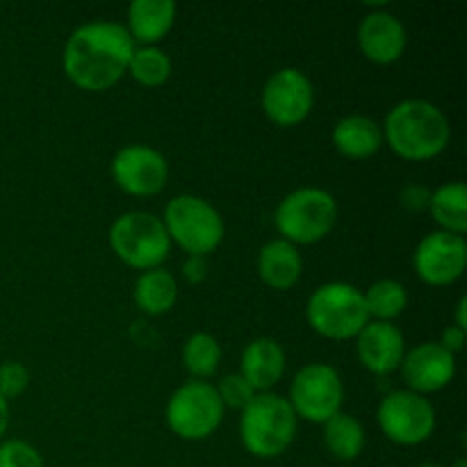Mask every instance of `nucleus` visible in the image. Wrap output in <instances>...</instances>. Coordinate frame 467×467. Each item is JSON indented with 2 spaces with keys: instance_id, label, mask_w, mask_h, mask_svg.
<instances>
[{
  "instance_id": "nucleus-1",
  "label": "nucleus",
  "mask_w": 467,
  "mask_h": 467,
  "mask_svg": "<svg viewBox=\"0 0 467 467\" xmlns=\"http://www.w3.org/2000/svg\"><path fill=\"white\" fill-rule=\"evenodd\" d=\"M135 48V41L121 23H85L64 46V73L80 89L105 91L126 76Z\"/></svg>"
},
{
  "instance_id": "nucleus-2",
  "label": "nucleus",
  "mask_w": 467,
  "mask_h": 467,
  "mask_svg": "<svg viewBox=\"0 0 467 467\" xmlns=\"http://www.w3.org/2000/svg\"><path fill=\"white\" fill-rule=\"evenodd\" d=\"M381 130L383 141H388L392 153L413 162L438 158L450 146L451 137L445 112L422 99H409L395 105Z\"/></svg>"
},
{
  "instance_id": "nucleus-3",
  "label": "nucleus",
  "mask_w": 467,
  "mask_h": 467,
  "mask_svg": "<svg viewBox=\"0 0 467 467\" xmlns=\"http://www.w3.org/2000/svg\"><path fill=\"white\" fill-rule=\"evenodd\" d=\"M296 422L299 418L285 397L258 392L246 409H242L240 441L255 459H276L295 442Z\"/></svg>"
},
{
  "instance_id": "nucleus-4",
  "label": "nucleus",
  "mask_w": 467,
  "mask_h": 467,
  "mask_svg": "<svg viewBox=\"0 0 467 467\" xmlns=\"http://www.w3.org/2000/svg\"><path fill=\"white\" fill-rule=\"evenodd\" d=\"M306 317L310 328L328 340H356L369 322L363 290L342 281L319 285L310 295Z\"/></svg>"
},
{
  "instance_id": "nucleus-5",
  "label": "nucleus",
  "mask_w": 467,
  "mask_h": 467,
  "mask_svg": "<svg viewBox=\"0 0 467 467\" xmlns=\"http://www.w3.org/2000/svg\"><path fill=\"white\" fill-rule=\"evenodd\" d=\"M281 240L290 244H315L336 228L337 201L322 187H301L278 203L274 214Z\"/></svg>"
},
{
  "instance_id": "nucleus-6",
  "label": "nucleus",
  "mask_w": 467,
  "mask_h": 467,
  "mask_svg": "<svg viewBox=\"0 0 467 467\" xmlns=\"http://www.w3.org/2000/svg\"><path fill=\"white\" fill-rule=\"evenodd\" d=\"M162 223L171 244L181 246L187 255L201 258L217 251L226 235V226L217 208L194 194H181L169 201Z\"/></svg>"
},
{
  "instance_id": "nucleus-7",
  "label": "nucleus",
  "mask_w": 467,
  "mask_h": 467,
  "mask_svg": "<svg viewBox=\"0 0 467 467\" xmlns=\"http://www.w3.org/2000/svg\"><path fill=\"white\" fill-rule=\"evenodd\" d=\"M109 246L114 255L128 267L149 272L162 267L171 251V240L167 235L162 219L150 213H126L109 228Z\"/></svg>"
},
{
  "instance_id": "nucleus-8",
  "label": "nucleus",
  "mask_w": 467,
  "mask_h": 467,
  "mask_svg": "<svg viewBox=\"0 0 467 467\" xmlns=\"http://www.w3.org/2000/svg\"><path fill=\"white\" fill-rule=\"evenodd\" d=\"M223 404L208 381H187L169 400L164 418L169 429L182 441H205L223 420Z\"/></svg>"
},
{
  "instance_id": "nucleus-9",
  "label": "nucleus",
  "mask_w": 467,
  "mask_h": 467,
  "mask_svg": "<svg viewBox=\"0 0 467 467\" xmlns=\"http://www.w3.org/2000/svg\"><path fill=\"white\" fill-rule=\"evenodd\" d=\"M287 401L296 418L310 424H324L342 410L345 383L340 372L327 363L306 365L292 379Z\"/></svg>"
},
{
  "instance_id": "nucleus-10",
  "label": "nucleus",
  "mask_w": 467,
  "mask_h": 467,
  "mask_svg": "<svg viewBox=\"0 0 467 467\" xmlns=\"http://www.w3.org/2000/svg\"><path fill=\"white\" fill-rule=\"evenodd\" d=\"M383 436L401 447L427 442L436 431V409L427 397L410 390H392L381 400L377 410Z\"/></svg>"
},
{
  "instance_id": "nucleus-11",
  "label": "nucleus",
  "mask_w": 467,
  "mask_h": 467,
  "mask_svg": "<svg viewBox=\"0 0 467 467\" xmlns=\"http://www.w3.org/2000/svg\"><path fill=\"white\" fill-rule=\"evenodd\" d=\"M265 117L281 128L299 126L308 119L315 105V89L310 78L299 68L285 67L272 73L260 96Z\"/></svg>"
},
{
  "instance_id": "nucleus-12",
  "label": "nucleus",
  "mask_w": 467,
  "mask_h": 467,
  "mask_svg": "<svg viewBox=\"0 0 467 467\" xmlns=\"http://www.w3.org/2000/svg\"><path fill=\"white\" fill-rule=\"evenodd\" d=\"M413 267L427 285H451L463 276L467 267L465 237L445 231L429 233L415 249Z\"/></svg>"
},
{
  "instance_id": "nucleus-13",
  "label": "nucleus",
  "mask_w": 467,
  "mask_h": 467,
  "mask_svg": "<svg viewBox=\"0 0 467 467\" xmlns=\"http://www.w3.org/2000/svg\"><path fill=\"white\" fill-rule=\"evenodd\" d=\"M112 178L126 194L155 196L167 185L169 164L160 150L146 144H130L114 155Z\"/></svg>"
},
{
  "instance_id": "nucleus-14",
  "label": "nucleus",
  "mask_w": 467,
  "mask_h": 467,
  "mask_svg": "<svg viewBox=\"0 0 467 467\" xmlns=\"http://www.w3.org/2000/svg\"><path fill=\"white\" fill-rule=\"evenodd\" d=\"M400 369L409 390L427 397L454 381L456 356L441 347V342H422L406 351Z\"/></svg>"
},
{
  "instance_id": "nucleus-15",
  "label": "nucleus",
  "mask_w": 467,
  "mask_h": 467,
  "mask_svg": "<svg viewBox=\"0 0 467 467\" xmlns=\"http://www.w3.org/2000/svg\"><path fill=\"white\" fill-rule=\"evenodd\" d=\"M356 354L368 372L388 377L401 368V360L406 356L404 333L392 322L369 319L368 327L356 336Z\"/></svg>"
},
{
  "instance_id": "nucleus-16",
  "label": "nucleus",
  "mask_w": 467,
  "mask_h": 467,
  "mask_svg": "<svg viewBox=\"0 0 467 467\" xmlns=\"http://www.w3.org/2000/svg\"><path fill=\"white\" fill-rule=\"evenodd\" d=\"M409 36L406 27L395 14L374 9L360 21L358 46L365 57L374 64H392L404 55Z\"/></svg>"
},
{
  "instance_id": "nucleus-17",
  "label": "nucleus",
  "mask_w": 467,
  "mask_h": 467,
  "mask_svg": "<svg viewBox=\"0 0 467 467\" xmlns=\"http://www.w3.org/2000/svg\"><path fill=\"white\" fill-rule=\"evenodd\" d=\"M240 374L255 392H272L285 374V351L274 337H258L242 351Z\"/></svg>"
},
{
  "instance_id": "nucleus-18",
  "label": "nucleus",
  "mask_w": 467,
  "mask_h": 467,
  "mask_svg": "<svg viewBox=\"0 0 467 467\" xmlns=\"http://www.w3.org/2000/svg\"><path fill=\"white\" fill-rule=\"evenodd\" d=\"M176 23L173 0H135L128 7V35L141 46H155L171 32Z\"/></svg>"
},
{
  "instance_id": "nucleus-19",
  "label": "nucleus",
  "mask_w": 467,
  "mask_h": 467,
  "mask_svg": "<svg viewBox=\"0 0 467 467\" xmlns=\"http://www.w3.org/2000/svg\"><path fill=\"white\" fill-rule=\"evenodd\" d=\"M304 272V260L299 249L285 240H272L260 249L258 254V274L260 281L267 287L278 292L292 290L299 283Z\"/></svg>"
},
{
  "instance_id": "nucleus-20",
  "label": "nucleus",
  "mask_w": 467,
  "mask_h": 467,
  "mask_svg": "<svg viewBox=\"0 0 467 467\" xmlns=\"http://www.w3.org/2000/svg\"><path fill=\"white\" fill-rule=\"evenodd\" d=\"M333 146L337 153L351 160H368L379 153L383 144V130L374 119L365 114H349L333 128Z\"/></svg>"
},
{
  "instance_id": "nucleus-21",
  "label": "nucleus",
  "mask_w": 467,
  "mask_h": 467,
  "mask_svg": "<svg viewBox=\"0 0 467 467\" xmlns=\"http://www.w3.org/2000/svg\"><path fill=\"white\" fill-rule=\"evenodd\" d=\"M135 304L146 315H164L176 306L178 301V283L171 272L158 267L141 272L135 283Z\"/></svg>"
},
{
  "instance_id": "nucleus-22",
  "label": "nucleus",
  "mask_w": 467,
  "mask_h": 467,
  "mask_svg": "<svg viewBox=\"0 0 467 467\" xmlns=\"http://www.w3.org/2000/svg\"><path fill=\"white\" fill-rule=\"evenodd\" d=\"M429 210L441 231L461 237L467 233V187L463 182H445L433 190Z\"/></svg>"
},
{
  "instance_id": "nucleus-23",
  "label": "nucleus",
  "mask_w": 467,
  "mask_h": 467,
  "mask_svg": "<svg viewBox=\"0 0 467 467\" xmlns=\"http://www.w3.org/2000/svg\"><path fill=\"white\" fill-rule=\"evenodd\" d=\"M324 445L337 461H354L365 450V429L354 415L337 413L324 422Z\"/></svg>"
},
{
  "instance_id": "nucleus-24",
  "label": "nucleus",
  "mask_w": 467,
  "mask_h": 467,
  "mask_svg": "<svg viewBox=\"0 0 467 467\" xmlns=\"http://www.w3.org/2000/svg\"><path fill=\"white\" fill-rule=\"evenodd\" d=\"M363 296L369 319H377V322H392L409 306V292L395 278H381V281L372 283L363 292Z\"/></svg>"
},
{
  "instance_id": "nucleus-25",
  "label": "nucleus",
  "mask_w": 467,
  "mask_h": 467,
  "mask_svg": "<svg viewBox=\"0 0 467 467\" xmlns=\"http://www.w3.org/2000/svg\"><path fill=\"white\" fill-rule=\"evenodd\" d=\"M222 363V347L210 333H194L182 347V365L194 381L213 377Z\"/></svg>"
},
{
  "instance_id": "nucleus-26",
  "label": "nucleus",
  "mask_w": 467,
  "mask_h": 467,
  "mask_svg": "<svg viewBox=\"0 0 467 467\" xmlns=\"http://www.w3.org/2000/svg\"><path fill=\"white\" fill-rule=\"evenodd\" d=\"M128 73L144 87H160L171 76V59L158 46H140L132 53Z\"/></svg>"
},
{
  "instance_id": "nucleus-27",
  "label": "nucleus",
  "mask_w": 467,
  "mask_h": 467,
  "mask_svg": "<svg viewBox=\"0 0 467 467\" xmlns=\"http://www.w3.org/2000/svg\"><path fill=\"white\" fill-rule=\"evenodd\" d=\"M214 390H217L223 409H237V410L246 409V404L258 395L240 372L223 377L222 381H219V386H214Z\"/></svg>"
},
{
  "instance_id": "nucleus-28",
  "label": "nucleus",
  "mask_w": 467,
  "mask_h": 467,
  "mask_svg": "<svg viewBox=\"0 0 467 467\" xmlns=\"http://www.w3.org/2000/svg\"><path fill=\"white\" fill-rule=\"evenodd\" d=\"M0 467H44V459L30 442L7 441L0 445Z\"/></svg>"
},
{
  "instance_id": "nucleus-29",
  "label": "nucleus",
  "mask_w": 467,
  "mask_h": 467,
  "mask_svg": "<svg viewBox=\"0 0 467 467\" xmlns=\"http://www.w3.org/2000/svg\"><path fill=\"white\" fill-rule=\"evenodd\" d=\"M30 386V372L16 360H7L0 365V397L3 400H14L23 395L26 388Z\"/></svg>"
},
{
  "instance_id": "nucleus-30",
  "label": "nucleus",
  "mask_w": 467,
  "mask_h": 467,
  "mask_svg": "<svg viewBox=\"0 0 467 467\" xmlns=\"http://www.w3.org/2000/svg\"><path fill=\"white\" fill-rule=\"evenodd\" d=\"M401 205L410 213H422L429 210V201H431V190L424 185H406L400 196Z\"/></svg>"
},
{
  "instance_id": "nucleus-31",
  "label": "nucleus",
  "mask_w": 467,
  "mask_h": 467,
  "mask_svg": "<svg viewBox=\"0 0 467 467\" xmlns=\"http://www.w3.org/2000/svg\"><path fill=\"white\" fill-rule=\"evenodd\" d=\"M182 276L187 283L196 285V283H203L208 278V260L201 258V255H190L182 265Z\"/></svg>"
},
{
  "instance_id": "nucleus-32",
  "label": "nucleus",
  "mask_w": 467,
  "mask_h": 467,
  "mask_svg": "<svg viewBox=\"0 0 467 467\" xmlns=\"http://www.w3.org/2000/svg\"><path fill=\"white\" fill-rule=\"evenodd\" d=\"M465 345V331H461V328L451 327V328H445V333H442L441 337V347H445L450 354H459L461 349H463Z\"/></svg>"
},
{
  "instance_id": "nucleus-33",
  "label": "nucleus",
  "mask_w": 467,
  "mask_h": 467,
  "mask_svg": "<svg viewBox=\"0 0 467 467\" xmlns=\"http://www.w3.org/2000/svg\"><path fill=\"white\" fill-rule=\"evenodd\" d=\"M456 328H461V331H467V299L459 301V306H456Z\"/></svg>"
},
{
  "instance_id": "nucleus-34",
  "label": "nucleus",
  "mask_w": 467,
  "mask_h": 467,
  "mask_svg": "<svg viewBox=\"0 0 467 467\" xmlns=\"http://www.w3.org/2000/svg\"><path fill=\"white\" fill-rule=\"evenodd\" d=\"M9 427V401L0 397V438L5 436Z\"/></svg>"
},
{
  "instance_id": "nucleus-35",
  "label": "nucleus",
  "mask_w": 467,
  "mask_h": 467,
  "mask_svg": "<svg viewBox=\"0 0 467 467\" xmlns=\"http://www.w3.org/2000/svg\"><path fill=\"white\" fill-rule=\"evenodd\" d=\"M420 467H445V465H438V463H424V465H420Z\"/></svg>"
}]
</instances>
